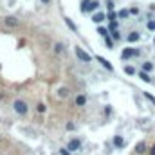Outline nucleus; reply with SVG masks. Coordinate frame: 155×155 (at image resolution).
Returning a JSON list of instances; mask_svg holds the SVG:
<instances>
[{
  "instance_id": "obj_1",
  "label": "nucleus",
  "mask_w": 155,
  "mask_h": 155,
  "mask_svg": "<svg viewBox=\"0 0 155 155\" xmlns=\"http://www.w3.org/2000/svg\"><path fill=\"white\" fill-rule=\"evenodd\" d=\"M13 110H14L18 116H25V114L29 112V107H27L25 101H22V99H14V101H13Z\"/></svg>"
},
{
  "instance_id": "obj_2",
  "label": "nucleus",
  "mask_w": 155,
  "mask_h": 155,
  "mask_svg": "<svg viewBox=\"0 0 155 155\" xmlns=\"http://www.w3.org/2000/svg\"><path fill=\"white\" fill-rule=\"evenodd\" d=\"M99 7V2L98 0H85L81 4V13H92Z\"/></svg>"
},
{
  "instance_id": "obj_3",
  "label": "nucleus",
  "mask_w": 155,
  "mask_h": 155,
  "mask_svg": "<svg viewBox=\"0 0 155 155\" xmlns=\"http://www.w3.org/2000/svg\"><path fill=\"white\" fill-rule=\"evenodd\" d=\"M74 52H76V56H78L79 61H83V63H90L92 61V56L88 52H85L81 47H74Z\"/></svg>"
},
{
  "instance_id": "obj_4",
  "label": "nucleus",
  "mask_w": 155,
  "mask_h": 155,
  "mask_svg": "<svg viewBox=\"0 0 155 155\" xmlns=\"http://www.w3.org/2000/svg\"><path fill=\"white\" fill-rule=\"evenodd\" d=\"M139 54H141V51H139V49L126 47V49L121 52V60H130V58H134V56H139Z\"/></svg>"
},
{
  "instance_id": "obj_5",
  "label": "nucleus",
  "mask_w": 155,
  "mask_h": 155,
  "mask_svg": "<svg viewBox=\"0 0 155 155\" xmlns=\"http://www.w3.org/2000/svg\"><path fill=\"white\" fill-rule=\"evenodd\" d=\"M79 148H81V141L79 139H70L69 144H67V150H70V152H76Z\"/></svg>"
},
{
  "instance_id": "obj_6",
  "label": "nucleus",
  "mask_w": 155,
  "mask_h": 155,
  "mask_svg": "<svg viewBox=\"0 0 155 155\" xmlns=\"http://www.w3.org/2000/svg\"><path fill=\"white\" fill-rule=\"evenodd\" d=\"M126 40H128L130 43H134V42H139V40H141V34H139L137 31H132V33L126 36Z\"/></svg>"
},
{
  "instance_id": "obj_7",
  "label": "nucleus",
  "mask_w": 155,
  "mask_h": 155,
  "mask_svg": "<svg viewBox=\"0 0 155 155\" xmlns=\"http://www.w3.org/2000/svg\"><path fill=\"white\" fill-rule=\"evenodd\" d=\"M98 61H99V63H101V65H103V67H105L107 70H114V67H112V63H110L108 60H105L103 56H98Z\"/></svg>"
},
{
  "instance_id": "obj_8",
  "label": "nucleus",
  "mask_w": 155,
  "mask_h": 155,
  "mask_svg": "<svg viewBox=\"0 0 155 155\" xmlns=\"http://www.w3.org/2000/svg\"><path fill=\"white\" fill-rule=\"evenodd\" d=\"M105 18H107L105 13H96V14L92 16V22H94V23H101V22H105Z\"/></svg>"
},
{
  "instance_id": "obj_9",
  "label": "nucleus",
  "mask_w": 155,
  "mask_h": 155,
  "mask_svg": "<svg viewBox=\"0 0 155 155\" xmlns=\"http://www.w3.org/2000/svg\"><path fill=\"white\" fill-rule=\"evenodd\" d=\"M85 105H87V96L85 94H79L76 98V107H85Z\"/></svg>"
},
{
  "instance_id": "obj_10",
  "label": "nucleus",
  "mask_w": 155,
  "mask_h": 155,
  "mask_svg": "<svg viewBox=\"0 0 155 155\" xmlns=\"http://www.w3.org/2000/svg\"><path fill=\"white\" fill-rule=\"evenodd\" d=\"M5 25H9V27H16V25H18V20H16L14 16H5Z\"/></svg>"
},
{
  "instance_id": "obj_11",
  "label": "nucleus",
  "mask_w": 155,
  "mask_h": 155,
  "mask_svg": "<svg viewBox=\"0 0 155 155\" xmlns=\"http://www.w3.org/2000/svg\"><path fill=\"white\" fill-rule=\"evenodd\" d=\"M69 94H70V90H69L67 87H60V88H58V96H60V98H69Z\"/></svg>"
},
{
  "instance_id": "obj_12",
  "label": "nucleus",
  "mask_w": 155,
  "mask_h": 155,
  "mask_svg": "<svg viewBox=\"0 0 155 155\" xmlns=\"http://www.w3.org/2000/svg\"><path fill=\"white\" fill-rule=\"evenodd\" d=\"M135 152H137V153H144V152H146V143H144V141L137 143V146H135Z\"/></svg>"
},
{
  "instance_id": "obj_13",
  "label": "nucleus",
  "mask_w": 155,
  "mask_h": 155,
  "mask_svg": "<svg viewBox=\"0 0 155 155\" xmlns=\"http://www.w3.org/2000/svg\"><path fill=\"white\" fill-rule=\"evenodd\" d=\"M65 23H67V27L70 29V31H74V33H78V27H76V23L70 20V18H65Z\"/></svg>"
},
{
  "instance_id": "obj_14",
  "label": "nucleus",
  "mask_w": 155,
  "mask_h": 155,
  "mask_svg": "<svg viewBox=\"0 0 155 155\" xmlns=\"http://www.w3.org/2000/svg\"><path fill=\"white\" fill-rule=\"evenodd\" d=\"M139 78H141L143 81H146V83H152V78H150V74H148V72H144V70H141V72H139Z\"/></svg>"
},
{
  "instance_id": "obj_15",
  "label": "nucleus",
  "mask_w": 155,
  "mask_h": 155,
  "mask_svg": "<svg viewBox=\"0 0 155 155\" xmlns=\"http://www.w3.org/2000/svg\"><path fill=\"white\" fill-rule=\"evenodd\" d=\"M114 144H116L117 148H123V146H125V141H123V137H121V135H116V137H114Z\"/></svg>"
},
{
  "instance_id": "obj_16",
  "label": "nucleus",
  "mask_w": 155,
  "mask_h": 155,
  "mask_svg": "<svg viewBox=\"0 0 155 155\" xmlns=\"http://www.w3.org/2000/svg\"><path fill=\"white\" fill-rule=\"evenodd\" d=\"M98 34H99V36H103V38H107V36H110V33H108V29H105V27H98Z\"/></svg>"
},
{
  "instance_id": "obj_17",
  "label": "nucleus",
  "mask_w": 155,
  "mask_h": 155,
  "mask_svg": "<svg viewBox=\"0 0 155 155\" xmlns=\"http://www.w3.org/2000/svg\"><path fill=\"white\" fill-rule=\"evenodd\" d=\"M143 70H144V72H152V70H153V63L144 61V63H143Z\"/></svg>"
},
{
  "instance_id": "obj_18",
  "label": "nucleus",
  "mask_w": 155,
  "mask_h": 155,
  "mask_svg": "<svg viewBox=\"0 0 155 155\" xmlns=\"http://www.w3.org/2000/svg\"><path fill=\"white\" fill-rule=\"evenodd\" d=\"M117 16L125 20V18H128V16H130V11H128V9H121V11L117 13Z\"/></svg>"
},
{
  "instance_id": "obj_19",
  "label": "nucleus",
  "mask_w": 155,
  "mask_h": 155,
  "mask_svg": "<svg viewBox=\"0 0 155 155\" xmlns=\"http://www.w3.org/2000/svg\"><path fill=\"white\" fill-rule=\"evenodd\" d=\"M107 18H108L110 22H117V13H114V11H110V13L107 14Z\"/></svg>"
},
{
  "instance_id": "obj_20",
  "label": "nucleus",
  "mask_w": 155,
  "mask_h": 155,
  "mask_svg": "<svg viewBox=\"0 0 155 155\" xmlns=\"http://www.w3.org/2000/svg\"><path fill=\"white\" fill-rule=\"evenodd\" d=\"M54 52H56V54H61V52H63V43L58 42V43L54 45Z\"/></svg>"
},
{
  "instance_id": "obj_21",
  "label": "nucleus",
  "mask_w": 155,
  "mask_h": 155,
  "mask_svg": "<svg viewBox=\"0 0 155 155\" xmlns=\"http://www.w3.org/2000/svg\"><path fill=\"white\" fill-rule=\"evenodd\" d=\"M125 72H126L128 76H134V74H135V69H134L132 65H126V67H125Z\"/></svg>"
},
{
  "instance_id": "obj_22",
  "label": "nucleus",
  "mask_w": 155,
  "mask_h": 155,
  "mask_svg": "<svg viewBox=\"0 0 155 155\" xmlns=\"http://www.w3.org/2000/svg\"><path fill=\"white\" fill-rule=\"evenodd\" d=\"M45 110H47V107H45L43 103H38V105H36V112H38V114H43Z\"/></svg>"
},
{
  "instance_id": "obj_23",
  "label": "nucleus",
  "mask_w": 155,
  "mask_h": 155,
  "mask_svg": "<svg viewBox=\"0 0 155 155\" xmlns=\"http://www.w3.org/2000/svg\"><path fill=\"white\" fill-rule=\"evenodd\" d=\"M146 27H148V31H155V20H153V18L146 22Z\"/></svg>"
},
{
  "instance_id": "obj_24",
  "label": "nucleus",
  "mask_w": 155,
  "mask_h": 155,
  "mask_svg": "<svg viewBox=\"0 0 155 155\" xmlns=\"http://www.w3.org/2000/svg\"><path fill=\"white\" fill-rule=\"evenodd\" d=\"M110 36H112L114 40H121V33H119L117 29H116V31H112V34H110Z\"/></svg>"
},
{
  "instance_id": "obj_25",
  "label": "nucleus",
  "mask_w": 155,
  "mask_h": 155,
  "mask_svg": "<svg viewBox=\"0 0 155 155\" xmlns=\"http://www.w3.org/2000/svg\"><path fill=\"white\" fill-rule=\"evenodd\" d=\"M105 43H107V47H110V49L114 47V42H112V38H110V36H107V38H105Z\"/></svg>"
},
{
  "instance_id": "obj_26",
  "label": "nucleus",
  "mask_w": 155,
  "mask_h": 155,
  "mask_svg": "<svg viewBox=\"0 0 155 155\" xmlns=\"http://www.w3.org/2000/svg\"><path fill=\"white\" fill-rule=\"evenodd\" d=\"M107 9L108 11H114V2L112 0H107Z\"/></svg>"
},
{
  "instance_id": "obj_27",
  "label": "nucleus",
  "mask_w": 155,
  "mask_h": 155,
  "mask_svg": "<svg viewBox=\"0 0 155 155\" xmlns=\"http://www.w3.org/2000/svg\"><path fill=\"white\" fill-rule=\"evenodd\" d=\"M65 128L70 132V130H74V128H76V125H74V123H67V125H65Z\"/></svg>"
},
{
  "instance_id": "obj_28",
  "label": "nucleus",
  "mask_w": 155,
  "mask_h": 155,
  "mask_svg": "<svg viewBox=\"0 0 155 155\" xmlns=\"http://www.w3.org/2000/svg\"><path fill=\"white\" fill-rule=\"evenodd\" d=\"M144 98H146V99H150V101H152V103L155 105V98H153V96H150L148 92H144Z\"/></svg>"
},
{
  "instance_id": "obj_29",
  "label": "nucleus",
  "mask_w": 155,
  "mask_h": 155,
  "mask_svg": "<svg viewBox=\"0 0 155 155\" xmlns=\"http://www.w3.org/2000/svg\"><path fill=\"white\" fill-rule=\"evenodd\" d=\"M130 13H132V14H139V7H132Z\"/></svg>"
},
{
  "instance_id": "obj_30",
  "label": "nucleus",
  "mask_w": 155,
  "mask_h": 155,
  "mask_svg": "<svg viewBox=\"0 0 155 155\" xmlns=\"http://www.w3.org/2000/svg\"><path fill=\"white\" fill-rule=\"evenodd\" d=\"M60 153H61V155H70L67 150H65V148H61V150H60Z\"/></svg>"
},
{
  "instance_id": "obj_31",
  "label": "nucleus",
  "mask_w": 155,
  "mask_h": 155,
  "mask_svg": "<svg viewBox=\"0 0 155 155\" xmlns=\"http://www.w3.org/2000/svg\"><path fill=\"white\" fill-rule=\"evenodd\" d=\"M150 155H155V146H152V150H150Z\"/></svg>"
},
{
  "instance_id": "obj_32",
  "label": "nucleus",
  "mask_w": 155,
  "mask_h": 155,
  "mask_svg": "<svg viewBox=\"0 0 155 155\" xmlns=\"http://www.w3.org/2000/svg\"><path fill=\"white\" fill-rule=\"evenodd\" d=\"M42 2H43V4H49V2H51V0H42Z\"/></svg>"
},
{
  "instance_id": "obj_33",
  "label": "nucleus",
  "mask_w": 155,
  "mask_h": 155,
  "mask_svg": "<svg viewBox=\"0 0 155 155\" xmlns=\"http://www.w3.org/2000/svg\"><path fill=\"white\" fill-rule=\"evenodd\" d=\"M153 42H155V38H153Z\"/></svg>"
}]
</instances>
